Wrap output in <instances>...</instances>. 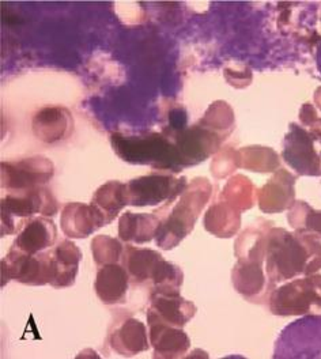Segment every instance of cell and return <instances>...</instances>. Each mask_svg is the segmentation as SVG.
I'll return each mask as SVG.
<instances>
[{"mask_svg": "<svg viewBox=\"0 0 321 359\" xmlns=\"http://www.w3.org/2000/svg\"><path fill=\"white\" fill-rule=\"evenodd\" d=\"M160 226V219L156 215L125 212L120 218L118 234L125 243L142 244L157 237Z\"/></svg>", "mask_w": 321, "mask_h": 359, "instance_id": "cell-19", "label": "cell"}, {"mask_svg": "<svg viewBox=\"0 0 321 359\" xmlns=\"http://www.w3.org/2000/svg\"><path fill=\"white\" fill-rule=\"evenodd\" d=\"M241 166L247 170L268 173L279 169V158L273 149L251 146L240 150Z\"/></svg>", "mask_w": 321, "mask_h": 359, "instance_id": "cell-27", "label": "cell"}, {"mask_svg": "<svg viewBox=\"0 0 321 359\" xmlns=\"http://www.w3.org/2000/svg\"><path fill=\"white\" fill-rule=\"evenodd\" d=\"M149 318H156L173 327H183L196 312V306L180 297L179 289H156L151 298Z\"/></svg>", "mask_w": 321, "mask_h": 359, "instance_id": "cell-11", "label": "cell"}, {"mask_svg": "<svg viewBox=\"0 0 321 359\" xmlns=\"http://www.w3.org/2000/svg\"><path fill=\"white\" fill-rule=\"evenodd\" d=\"M315 139L309 131L294 123L285 137L283 159L299 176H321V158L315 149Z\"/></svg>", "mask_w": 321, "mask_h": 359, "instance_id": "cell-9", "label": "cell"}, {"mask_svg": "<svg viewBox=\"0 0 321 359\" xmlns=\"http://www.w3.org/2000/svg\"><path fill=\"white\" fill-rule=\"evenodd\" d=\"M107 224L105 215L93 204L69 203L62 214V229L74 238H85Z\"/></svg>", "mask_w": 321, "mask_h": 359, "instance_id": "cell-13", "label": "cell"}, {"mask_svg": "<svg viewBox=\"0 0 321 359\" xmlns=\"http://www.w3.org/2000/svg\"><path fill=\"white\" fill-rule=\"evenodd\" d=\"M1 285L15 279L26 285H46L53 280V266L50 255H27L13 248L1 260Z\"/></svg>", "mask_w": 321, "mask_h": 359, "instance_id": "cell-6", "label": "cell"}, {"mask_svg": "<svg viewBox=\"0 0 321 359\" xmlns=\"http://www.w3.org/2000/svg\"><path fill=\"white\" fill-rule=\"evenodd\" d=\"M53 266V287H67L75 282L78 266L82 260V252L71 241H62L50 253Z\"/></svg>", "mask_w": 321, "mask_h": 359, "instance_id": "cell-17", "label": "cell"}, {"mask_svg": "<svg viewBox=\"0 0 321 359\" xmlns=\"http://www.w3.org/2000/svg\"><path fill=\"white\" fill-rule=\"evenodd\" d=\"M128 289V275L118 264L101 266L97 273L95 292L104 304L115 305L124 302Z\"/></svg>", "mask_w": 321, "mask_h": 359, "instance_id": "cell-16", "label": "cell"}, {"mask_svg": "<svg viewBox=\"0 0 321 359\" xmlns=\"http://www.w3.org/2000/svg\"><path fill=\"white\" fill-rule=\"evenodd\" d=\"M56 226L52 221L39 217L23 224L14 248L27 255H37L56 241Z\"/></svg>", "mask_w": 321, "mask_h": 359, "instance_id": "cell-15", "label": "cell"}, {"mask_svg": "<svg viewBox=\"0 0 321 359\" xmlns=\"http://www.w3.org/2000/svg\"><path fill=\"white\" fill-rule=\"evenodd\" d=\"M240 166H241L240 151L226 150L221 156L215 158L212 163V173L215 177H226Z\"/></svg>", "mask_w": 321, "mask_h": 359, "instance_id": "cell-29", "label": "cell"}, {"mask_svg": "<svg viewBox=\"0 0 321 359\" xmlns=\"http://www.w3.org/2000/svg\"><path fill=\"white\" fill-rule=\"evenodd\" d=\"M320 156H321V154H320Z\"/></svg>", "mask_w": 321, "mask_h": 359, "instance_id": "cell-34", "label": "cell"}, {"mask_svg": "<svg viewBox=\"0 0 321 359\" xmlns=\"http://www.w3.org/2000/svg\"><path fill=\"white\" fill-rule=\"evenodd\" d=\"M93 205H95L107 218L109 224L114 221L117 214L127 205V195H125V184L118 181H111L102 185L93 196Z\"/></svg>", "mask_w": 321, "mask_h": 359, "instance_id": "cell-23", "label": "cell"}, {"mask_svg": "<svg viewBox=\"0 0 321 359\" xmlns=\"http://www.w3.org/2000/svg\"><path fill=\"white\" fill-rule=\"evenodd\" d=\"M317 118V112H316V108L312 105V104H303L301 111H299V121L309 127L315 120Z\"/></svg>", "mask_w": 321, "mask_h": 359, "instance_id": "cell-30", "label": "cell"}, {"mask_svg": "<svg viewBox=\"0 0 321 359\" xmlns=\"http://www.w3.org/2000/svg\"><path fill=\"white\" fill-rule=\"evenodd\" d=\"M270 309L276 316H302L321 311V275L292 280L271 292Z\"/></svg>", "mask_w": 321, "mask_h": 359, "instance_id": "cell-3", "label": "cell"}, {"mask_svg": "<svg viewBox=\"0 0 321 359\" xmlns=\"http://www.w3.org/2000/svg\"><path fill=\"white\" fill-rule=\"evenodd\" d=\"M275 358H321V314L290 324L278 339Z\"/></svg>", "mask_w": 321, "mask_h": 359, "instance_id": "cell-4", "label": "cell"}, {"mask_svg": "<svg viewBox=\"0 0 321 359\" xmlns=\"http://www.w3.org/2000/svg\"><path fill=\"white\" fill-rule=\"evenodd\" d=\"M321 269V243L317 237L270 229L267 237L266 271L271 286L309 276Z\"/></svg>", "mask_w": 321, "mask_h": 359, "instance_id": "cell-1", "label": "cell"}, {"mask_svg": "<svg viewBox=\"0 0 321 359\" xmlns=\"http://www.w3.org/2000/svg\"><path fill=\"white\" fill-rule=\"evenodd\" d=\"M149 318V317H147ZM150 337L157 357L176 358L189 347V337L177 327L169 325L156 318H149Z\"/></svg>", "mask_w": 321, "mask_h": 359, "instance_id": "cell-14", "label": "cell"}, {"mask_svg": "<svg viewBox=\"0 0 321 359\" xmlns=\"http://www.w3.org/2000/svg\"><path fill=\"white\" fill-rule=\"evenodd\" d=\"M53 176V163L44 157L1 163V184L15 192L27 191L48 182Z\"/></svg>", "mask_w": 321, "mask_h": 359, "instance_id": "cell-10", "label": "cell"}, {"mask_svg": "<svg viewBox=\"0 0 321 359\" xmlns=\"http://www.w3.org/2000/svg\"><path fill=\"white\" fill-rule=\"evenodd\" d=\"M309 134L315 140H317L321 144V117H317L310 126H309Z\"/></svg>", "mask_w": 321, "mask_h": 359, "instance_id": "cell-31", "label": "cell"}, {"mask_svg": "<svg viewBox=\"0 0 321 359\" xmlns=\"http://www.w3.org/2000/svg\"><path fill=\"white\" fill-rule=\"evenodd\" d=\"M160 260H162V256L154 250L140 249V248H127L125 264H127L128 272L138 282L151 279L154 269Z\"/></svg>", "mask_w": 321, "mask_h": 359, "instance_id": "cell-25", "label": "cell"}, {"mask_svg": "<svg viewBox=\"0 0 321 359\" xmlns=\"http://www.w3.org/2000/svg\"><path fill=\"white\" fill-rule=\"evenodd\" d=\"M59 210V203L43 187L20 191L1 201V234H11L14 218H29L34 214L53 215Z\"/></svg>", "mask_w": 321, "mask_h": 359, "instance_id": "cell-5", "label": "cell"}, {"mask_svg": "<svg viewBox=\"0 0 321 359\" xmlns=\"http://www.w3.org/2000/svg\"><path fill=\"white\" fill-rule=\"evenodd\" d=\"M112 144L116 153L128 161L135 163H160L169 165L172 159L176 158V153L179 154L177 147L175 149L166 139L160 135H151L144 137H127L123 135H114Z\"/></svg>", "mask_w": 321, "mask_h": 359, "instance_id": "cell-7", "label": "cell"}, {"mask_svg": "<svg viewBox=\"0 0 321 359\" xmlns=\"http://www.w3.org/2000/svg\"><path fill=\"white\" fill-rule=\"evenodd\" d=\"M290 226L299 233L321 238V211L313 210L308 203H293L287 215Z\"/></svg>", "mask_w": 321, "mask_h": 359, "instance_id": "cell-24", "label": "cell"}, {"mask_svg": "<svg viewBox=\"0 0 321 359\" xmlns=\"http://www.w3.org/2000/svg\"><path fill=\"white\" fill-rule=\"evenodd\" d=\"M294 185L296 177L290 172L279 169L275 176L268 180L259 192V205L261 211L267 214H278L290 208L296 202Z\"/></svg>", "mask_w": 321, "mask_h": 359, "instance_id": "cell-12", "label": "cell"}, {"mask_svg": "<svg viewBox=\"0 0 321 359\" xmlns=\"http://www.w3.org/2000/svg\"><path fill=\"white\" fill-rule=\"evenodd\" d=\"M315 102H316L317 108L321 111V86L315 91Z\"/></svg>", "mask_w": 321, "mask_h": 359, "instance_id": "cell-32", "label": "cell"}, {"mask_svg": "<svg viewBox=\"0 0 321 359\" xmlns=\"http://www.w3.org/2000/svg\"><path fill=\"white\" fill-rule=\"evenodd\" d=\"M93 255L95 263L100 266L114 264L123 256V247L115 238L98 236L93 240Z\"/></svg>", "mask_w": 321, "mask_h": 359, "instance_id": "cell-28", "label": "cell"}, {"mask_svg": "<svg viewBox=\"0 0 321 359\" xmlns=\"http://www.w3.org/2000/svg\"><path fill=\"white\" fill-rule=\"evenodd\" d=\"M111 346L121 355H137L149 348L144 325L134 318L127 320L111 337Z\"/></svg>", "mask_w": 321, "mask_h": 359, "instance_id": "cell-20", "label": "cell"}, {"mask_svg": "<svg viewBox=\"0 0 321 359\" xmlns=\"http://www.w3.org/2000/svg\"><path fill=\"white\" fill-rule=\"evenodd\" d=\"M240 211L231 207L224 201L214 204L206 215V229L218 237H231L234 236L241 224Z\"/></svg>", "mask_w": 321, "mask_h": 359, "instance_id": "cell-22", "label": "cell"}, {"mask_svg": "<svg viewBox=\"0 0 321 359\" xmlns=\"http://www.w3.org/2000/svg\"><path fill=\"white\" fill-rule=\"evenodd\" d=\"M212 194L211 184L206 179H196L182 194V199L168 217L160 224L157 241L163 249H170L177 245L184 237L192 230L196 218L208 202Z\"/></svg>", "mask_w": 321, "mask_h": 359, "instance_id": "cell-2", "label": "cell"}, {"mask_svg": "<svg viewBox=\"0 0 321 359\" xmlns=\"http://www.w3.org/2000/svg\"><path fill=\"white\" fill-rule=\"evenodd\" d=\"M71 124V114L67 111L62 108H46L34 116L33 131L40 140L52 143L63 139Z\"/></svg>", "mask_w": 321, "mask_h": 359, "instance_id": "cell-18", "label": "cell"}, {"mask_svg": "<svg viewBox=\"0 0 321 359\" xmlns=\"http://www.w3.org/2000/svg\"><path fill=\"white\" fill-rule=\"evenodd\" d=\"M316 66L321 74V44L317 46V52H316Z\"/></svg>", "mask_w": 321, "mask_h": 359, "instance_id": "cell-33", "label": "cell"}, {"mask_svg": "<svg viewBox=\"0 0 321 359\" xmlns=\"http://www.w3.org/2000/svg\"><path fill=\"white\" fill-rule=\"evenodd\" d=\"M231 279L235 290L247 298H253L263 292L266 278L263 262L238 259L237 266L231 272Z\"/></svg>", "mask_w": 321, "mask_h": 359, "instance_id": "cell-21", "label": "cell"}, {"mask_svg": "<svg viewBox=\"0 0 321 359\" xmlns=\"http://www.w3.org/2000/svg\"><path fill=\"white\" fill-rule=\"evenodd\" d=\"M186 189L185 179L172 176H146L131 180L125 184L127 202L132 205H154L162 202H173Z\"/></svg>", "mask_w": 321, "mask_h": 359, "instance_id": "cell-8", "label": "cell"}, {"mask_svg": "<svg viewBox=\"0 0 321 359\" xmlns=\"http://www.w3.org/2000/svg\"><path fill=\"white\" fill-rule=\"evenodd\" d=\"M221 201L228 203L240 212L250 210L254 203V187L248 177L235 176L229 180L224 188Z\"/></svg>", "mask_w": 321, "mask_h": 359, "instance_id": "cell-26", "label": "cell"}]
</instances>
